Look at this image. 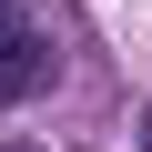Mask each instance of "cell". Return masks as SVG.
<instances>
[{"mask_svg":"<svg viewBox=\"0 0 152 152\" xmlns=\"http://www.w3.org/2000/svg\"><path fill=\"white\" fill-rule=\"evenodd\" d=\"M142 142H152V122H142Z\"/></svg>","mask_w":152,"mask_h":152,"instance_id":"7a4b0ae2","label":"cell"},{"mask_svg":"<svg viewBox=\"0 0 152 152\" xmlns=\"http://www.w3.org/2000/svg\"><path fill=\"white\" fill-rule=\"evenodd\" d=\"M61 81V51H51V31L20 10V0H0V112L10 102H41Z\"/></svg>","mask_w":152,"mask_h":152,"instance_id":"6da1fadb","label":"cell"}]
</instances>
